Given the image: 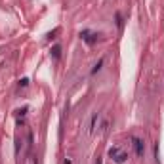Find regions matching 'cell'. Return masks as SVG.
I'll return each mask as SVG.
<instances>
[{
  "instance_id": "6da1fadb",
  "label": "cell",
  "mask_w": 164,
  "mask_h": 164,
  "mask_svg": "<svg viewBox=\"0 0 164 164\" xmlns=\"http://www.w3.org/2000/svg\"><path fill=\"white\" fill-rule=\"evenodd\" d=\"M80 38H82L86 44H95V42L99 40V34H97V33H92V31H82V33H80Z\"/></svg>"
},
{
  "instance_id": "8992f818",
  "label": "cell",
  "mask_w": 164,
  "mask_h": 164,
  "mask_svg": "<svg viewBox=\"0 0 164 164\" xmlns=\"http://www.w3.org/2000/svg\"><path fill=\"white\" fill-rule=\"evenodd\" d=\"M52 55H54V59H59V55H61V48L54 46V48H52Z\"/></svg>"
},
{
  "instance_id": "30bf717a",
  "label": "cell",
  "mask_w": 164,
  "mask_h": 164,
  "mask_svg": "<svg viewBox=\"0 0 164 164\" xmlns=\"http://www.w3.org/2000/svg\"><path fill=\"white\" fill-rule=\"evenodd\" d=\"M95 164H101V158H99V157H97V160H95Z\"/></svg>"
},
{
  "instance_id": "5b68a950",
  "label": "cell",
  "mask_w": 164,
  "mask_h": 164,
  "mask_svg": "<svg viewBox=\"0 0 164 164\" xmlns=\"http://www.w3.org/2000/svg\"><path fill=\"white\" fill-rule=\"evenodd\" d=\"M103 63H105V59L101 57V59H99V61H97V63H95V65H94V69H92V74H95V73H97V71H99V69H101V67H103Z\"/></svg>"
},
{
  "instance_id": "ba28073f",
  "label": "cell",
  "mask_w": 164,
  "mask_h": 164,
  "mask_svg": "<svg viewBox=\"0 0 164 164\" xmlns=\"http://www.w3.org/2000/svg\"><path fill=\"white\" fill-rule=\"evenodd\" d=\"M117 25H118V29L122 31V15L120 14H117Z\"/></svg>"
},
{
  "instance_id": "52a82bcc",
  "label": "cell",
  "mask_w": 164,
  "mask_h": 164,
  "mask_svg": "<svg viewBox=\"0 0 164 164\" xmlns=\"http://www.w3.org/2000/svg\"><path fill=\"white\" fill-rule=\"evenodd\" d=\"M118 153H120V147H111V149H109V157L111 158H115Z\"/></svg>"
},
{
  "instance_id": "277c9868",
  "label": "cell",
  "mask_w": 164,
  "mask_h": 164,
  "mask_svg": "<svg viewBox=\"0 0 164 164\" xmlns=\"http://www.w3.org/2000/svg\"><path fill=\"white\" fill-rule=\"evenodd\" d=\"M126 158H128V155H126V153H124V151L120 149V153H118V155H117V157H115V158H113V160H115V162H117V164H122V162H126Z\"/></svg>"
},
{
  "instance_id": "9c48e42d",
  "label": "cell",
  "mask_w": 164,
  "mask_h": 164,
  "mask_svg": "<svg viewBox=\"0 0 164 164\" xmlns=\"http://www.w3.org/2000/svg\"><path fill=\"white\" fill-rule=\"evenodd\" d=\"M27 84H29V80H27V78H21V82H19V86H27Z\"/></svg>"
},
{
  "instance_id": "7a4b0ae2",
  "label": "cell",
  "mask_w": 164,
  "mask_h": 164,
  "mask_svg": "<svg viewBox=\"0 0 164 164\" xmlns=\"http://www.w3.org/2000/svg\"><path fill=\"white\" fill-rule=\"evenodd\" d=\"M132 141H134V147H135V155H138V157H143V151H145L143 141L139 138H132Z\"/></svg>"
},
{
  "instance_id": "3957f363",
  "label": "cell",
  "mask_w": 164,
  "mask_h": 164,
  "mask_svg": "<svg viewBox=\"0 0 164 164\" xmlns=\"http://www.w3.org/2000/svg\"><path fill=\"white\" fill-rule=\"evenodd\" d=\"M97 118H99V113H94L92 115V118H90V126H88V132H94L95 130V122H97Z\"/></svg>"
}]
</instances>
